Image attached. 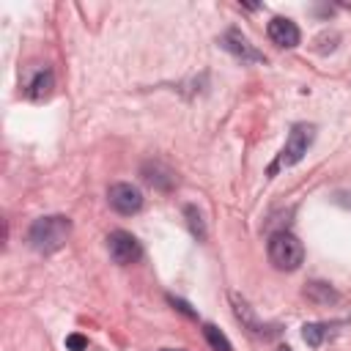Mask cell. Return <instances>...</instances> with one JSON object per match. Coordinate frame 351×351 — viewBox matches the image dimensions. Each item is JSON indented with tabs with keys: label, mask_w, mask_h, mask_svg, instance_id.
I'll use <instances>...</instances> for the list:
<instances>
[{
	"label": "cell",
	"mask_w": 351,
	"mask_h": 351,
	"mask_svg": "<svg viewBox=\"0 0 351 351\" xmlns=\"http://www.w3.org/2000/svg\"><path fill=\"white\" fill-rule=\"evenodd\" d=\"M266 33H269V38H271L277 47H285V49L296 47V44H299V38H302V33H299L296 22H291L288 16H274V19L269 22Z\"/></svg>",
	"instance_id": "8"
},
{
	"label": "cell",
	"mask_w": 351,
	"mask_h": 351,
	"mask_svg": "<svg viewBox=\"0 0 351 351\" xmlns=\"http://www.w3.org/2000/svg\"><path fill=\"white\" fill-rule=\"evenodd\" d=\"M230 55H236V58H241V60H247V63H266V55L261 52V49H255L252 44H250V38L241 33V30H228L225 36H222V41H219Z\"/></svg>",
	"instance_id": "7"
},
{
	"label": "cell",
	"mask_w": 351,
	"mask_h": 351,
	"mask_svg": "<svg viewBox=\"0 0 351 351\" xmlns=\"http://www.w3.org/2000/svg\"><path fill=\"white\" fill-rule=\"evenodd\" d=\"M304 296H307L310 302H315V304H329V302L337 299V293L329 288V282H310V285L304 288Z\"/></svg>",
	"instance_id": "11"
},
{
	"label": "cell",
	"mask_w": 351,
	"mask_h": 351,
	"mask_svg": "<svg viewBox=\"0 0 351 351\" xmlns=\"http://www.w3.org/2000/svg\"><path fill=\"white\" fill-rule=\"evenodd\" d=\"M167 351H173V348H167Z\"/></svg>",
	"instance_id": "18"
},
{
	"label": "cell",
	"mask_w": 351,
	"mask_h": 351,
	"mask_svg": "<svg viewBox=\"0 0 351 351\" xmlns=\"http://www.w3.org/2000/svg\"><path fill=\"white\" fill-rule=\"evenodd\" d=\"M143 178H145L154 189H162V192L173 189V181H176V176H173L165 165H159V162H148V165H143Z\"/></svg>",
	"instance_id": "9"
},
{
	"label": "cell",
	"mask_w": 351,
	"mask_h": 351,
	"mask_svg": "<svg viewBox=\"0 0 351 351\" xmlns=\"http://www.w3.org/2000/svg\"><path fill=\"white\" fill-rule=\"evenodd\" d=\"M184 217H186V225H189L192 236H195L197 241H203V239H206V222H203L200 211H197L195 206H184Z\"/></svg>",
	"instance_id": "13"
},
{
	"label": "cell",
	"mask_w": 351,
	"mask_h": 351,
	"mask_svg": "<svg viewBox=\"0 0 351 351\" xmlns=\"http://www.w3.org/2000/svg\"><path fill=\"white\" fill-rule=\"evenodd\" d=\"M52 88H55V77H52V71H49V69H41V71L30 80V85H27V96H30L33 101H41V99H47V96L52 93Z\"/></svg>",
	"instance_id": "10"
},
{
	"label": "cell",
	"mask_w": 351,
	"mask_h": 351,
	"mask_svg": "<svg viewBox=\"0 0 351 351\" xmlns=\"http://www.w3.org/2000/svg\"><path fill=\"white\" fill-rule=\"evenodd\" d=\"M266 250H269V261H271L274 269H280V271H293V269H299L302 261H304V247H302V241H299L293 233H288V230L271 233Z\"/></svg>",
	"instance_id": "2"
},
{
	"label": "cell",
	"mask_w": 351,
	"mask_h": 351,
	"mask_svg": "<svg viewBox=\"0 0 351 351\" xmlns=\"http://www.w3.org/2000/svg\"><path fill=\"white\" fill-rule=\"evenodd\" d=\"M230 304H233L236 318L241 321V326H244L250 335H258V337H271V335H277V332H280L277 326H266V324H263V321L255 315V310L250 307V302H247L244 296L230 293Z\"/></svg>",
	"instance_id": "6"
},
{
	"label": "cell",
	"mask_w": 351,
	"mask_h": 351,
	"mask_svg": "<svg viewBox=\"0 0 351 351\" xmlns=\"http://www.w3.org/2000/svg\"><path fill=\"white\" fill-rule=\"evenodd\" d=\"M66 348H69V351H85V348H88V337H82V335L74 332V335L66 337Z\"/></svg>",
	"instance_id": "16"
},
{
	"label": "cell",
	"mask_w": 351,
	"mask_h": 351,
	"mask_svg": "<svg viewBox=\"0 0 351 351\" xmlns=\"http://www.w3.org/2000/svg\"><path fill=\"white\" fill-rule=\"evenodd\" d=\"M71 236V219L63 217V214H52V217H38L30 230H27V244L41 252V255H49V252H58L66 239Z\"/></svg>",
	"instance_id": "1"
},
{
	"label": "cell",
	"mask_w": 351,
	"mask_h": 351,
	"mask_svg": "<svg viewBox=\"0 0 351 351\" xmlns=\"http://www.w3.org/2000/svg\"><path fill=\"white\" fill-rule=\"evenodd\" d=\"M277 351H291V348H288V346H280V348H277Z\"/></svg>",
	"instance_id": "17"
},
{
	"label": "cell",
	"mask_w": 351,
	"mask_h": 351,
	"mask_svg": "<svg viewBox=\"0 0 351 351\" xmlns=\"http://www.w3.org/2000/svg\"><path fill=\"white\" fill-rule=\"evenodd\" d=\"M313 137H315V126L313 123H293L291 132H288V140H285V145H282V151H280V156H277V162L271 165L269 173H277L280 167H293L296 162H302V156L307 154Z\"/></svg>",
	"instance_id": "3"
},
{
	"label": "cell",
	"mask_w": 351,
	"mask_h": 351,
	"mask_svg": "<svg viewBox=\"0 0 351 351\" xmlns=\"http://www.w3.org/2000/svg\"><path fill=\"white\" fill-rule=\"evenodd\" d=\"M107 250H110V258L121 266H129V263L140 261V255H143L140 241L129 230H112L107 236Z\"/></svg>",
	"instance_id": "5"
},
{
	"label": "cell",
	"mask_w": 351,
	"mask_h": 351,
	"mask_svg": "<svg viewBox=\"0 0 351 351\" xmlns=\"http://www.w3.org/2000/svg\"><path fill=\"white\" fill-rule=\"evenodd\" d=\"M329 324H304L302 326V340L310 346V348H318L324 340H326V335H329Z\"/></svg>",
	"instance_id": "12"
},
{
	"label": "cell",
	"mask_w": 351,
	"mask_h": 351,
	"mask_svg": "<svg viewBox=\"0 0 351 351\" xmlns=\"http://www.w3.org/2000/svg\"><path fill=\"white\" fill-rule=\"evenodd\" d=\"M203 335H206V340H208V346H211L214 351H233L230 340H228L214 324H203Z\"/></svg>",
	"instance_id": "14"
},
{
	"label": "cell",
	"mask_w": 351,
	"mask_h": 351,
	"mask_svg": "<svg viewBox=\"0 0 351 351\" xmlns=\"http://www.w3.org/2000/svg\"><path fill=\"white\" fill-rule=\"evenodd\" d=\"M167 302H170V304L178 310V313H184L186 318H197V310H192V307H189L184 299H178V296H167Z\"/></svg>",
	"instance_id": "15"
},
{
	"label": "cell",
	"mask_w": 351,
	"mask_h": 351,
	"mask_svg": "<svg viewBox=\"0 0 351 351\" xmlns=\"http://www.w3.org/2000/svg\"><path fill=\"white\" fill-rule=\"evenodd\" d=\"M107 200H110V208L129 217V214H137L143 208V192L134 186V184H126V181H118L107 189Z\"/></svg>",
	"instance_id": "4"
}]
</instances>
